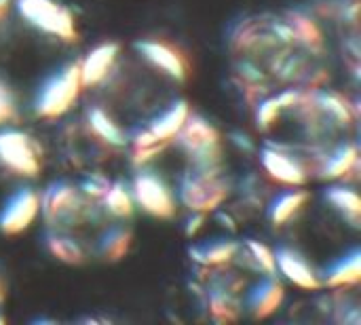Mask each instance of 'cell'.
Here are the masks:
<instances>
[{
  "label": "cell",
  "mask_w": 361,
  "mask_h": 325,
  "mask_svg": "<svg viewBox=\"0 0 361 325\" xmlns=\"http://www.w3.org/2000/svg\"><path fill=\"white\" fill-rule=\"evenodd\" d=\"M15 6L32 27L66 42L76 40L74 17L63 4L55 0H15Z\"/></svg>",
  "instance_id": "5"
},
{
  "label": "cell",
  "mask_w": 361,
  "mask_h": 325,
  "mask_svg": "<svg viewBox=\"0 0 361 325\" xmlns=\"http://www.w3.org/2000/svg\"><path fill=\"white\" fill-rule=\"evenodd\" d=\"M190 114V106L186 99H178L173 102L165 112H161L159 116H154L148 125V129L152 131V135L159 140V142H173L176 133L182 129V125L186 123Z\"/></svg>",
  "instance_id": "21"
},
{
  "label": "cell",
  "mask_w": 361,
  "mask_h": 325,
  "mask_svg": "<svg viewBox=\"0 0 361 325\" xmlns=\"http://www.w3.org/2000/svg\"><path fill=\"white\" fill-rule=\"evenodd\" d=\"M0 165L15 176L34 178L40 171V150L19 129H0Z\"/></svg>",
  "instance_id": "8"
},
{
  "label": "cell",
  "mask_w": 361,
  "mask_h": 325,
  "mask_svg": "<svg viewBox=\"0 0 361 325\" xmlns=\"http://www.w3.org/2000/svg\"><path fill=\"white\" fill-rule=\"evenodd\" d=\"M281 114V106L275 95H264L256 104V127L258 131H269Z\"/></svg>",
  "instance_id": "28"
},
{
  "label": "cell",
  "mask_w": 361,
  "mask_h": 325,
  "mask_svg": "<svg viewBox=\"0 0 361 325\" xmlns=\"http://www.w3.org/2000/svg\"><path fill=\"white\" fill-rule=\"evenodd\" d=\"M322 286L324 288H349L360 283L361 279V252L353 250L351 254L343 256L338 262H334L330 269L324 271V275H319Z\"/></svg>",
  "instance_id": "20"
},
{
  "label": "cell",
  "mask_w": 361,
  "mask_h": 325,
  "mask_svg": "<svg viewBox=\"0 0 361 325\" xmlns=\"http://www.w3.org/2000/svg\"><path fill=\"white\" fill-rule=\"evenodd\" d=\"M0 325H4V317L2 315H0Z\"/></svg>",
  "instance_id": "38"
},
{
  "label": "cell",
  "mask_w": 361,
  "mask_h": 325,
  "mask_svg": "<svg viewBox=\"0 0 361 325\" xmlns=\"http://www.w3.org/2000/svg\"><path fill=\"white\" fill-rule=\"evenodd\" d=\"M324 199L332 209H336L343 220H347L353 228H360L361 220V199L353 188L347 186H330L324 190Z\"/></svg>",
  "instance_id": "22"
},
{
  "label": "cell",
  "mask_w": 361,
  "mask_h": 325,
  "mask_svg": "<svg viewBox=\"0 0 361 325\" xmlns=\"http://www.w3.org/2000/svg\"><path fill=\"white\" fill-rule=\"evenodd\" d=\"M131 197L137 207H142L146 214L169 220L176 214V199L167 182L150 169H140L131 184Z\"/></svg>",
  "instance_id": "7"
},
{
  "label": "cell",
  "mask_w": 361,
  "mask_h": 325,
  "mask_svg": "<svg viewBox=\"0 0 361 325\" xmlns=\"http://www.w3.org/2000/svg\"><path fill=\"white\" fill-rule=\"evenodd\" d=\"M167 144L161 142V144H154V146H148V148H133V165H146L148 161H152L154 157H159L163 152Z\"/></svg>",
  "instance_id": "31"
},
{
  "label": "cell",
  "mask_w": 361,
  "mask_h": 325,
  "mask_svg": "<svg viewBox=\"0 0 361 325\" xmlns=\"http://www.w3.org/2000/svg\"><path fill=\"white\" fill-rule=\"evenodd\" d=\"M87 118H89V127H91V131L102 140V142H106L108 146H114V148H123L125 144H127V133L114 123V118L106 112V110H102V108H91L89 112H87Z\"/></svg>",
  "instance_id": "24"
},
{
  "label": "cell",
  "mask_w": 361,
  "mask_h": 325,
  "mask_svg": "<svg viewBox=\"0 0 361 325\" xmlns=\"http://www.w3.org/2000/svg\"><path fill=\"white\" fill-rule=\"evenodd\" d=\"M118 51H121L118 42H102L87 53V57L78 63L82 89L95 87L106 80V76L110 74V70L118 57Z\"/></svg>",
  "instance_id": "12"
},
{
  "label": "cell",
  "mask_w": 361,
  "mask_h": 325,
  "mask_svg": "<svg viewBox=\"0 0 361 325\" xmlns=\"http://www.w3.org/2000/svg\"><path fill=\"white\" fill-rule=\"evenodd\" d=\"M13 0H0V21L4 19V15L8 13V6H11Z\"/></svg>",
  "instance_id": "36"
},
{
  "label": "cell",
  "mask_w": 361,
  "mask_h": 325,
  "mask_svg": "<svg viewBox=\"0 0 361 325\" xmlns=\"http://www.w3.org/2000/svg\"><path fill=\"white\" fill-rule=\"evenodd\" d=\"M4 302V288H2V283H0V305Z\"/></svg>",
  "instance_id": "37"
},
{
  "label": "cell",
  "mask_w": 361,
  "mask_h": 325,
  "mask_svg": "<svg viewBox=\"0 0 361 325\" xmlns=\"http://www.w3.org/2000/svg\"><path fill=\"white\" fill-rule=\"evenodd\" d=\"M74 184L53 182L40 195V211L51 231L66 233L74 226H82L93 218V205Z\"/></svg>",
  "instance_id": "1"
},
{
  "label": "cell",
  "mask_w": 361,
  "mask_h": 325,
  "mask_svg": "<svg viewBox=\"0 0 361 325\" xmlns=\"http://www.w3.org/2000/svg\"><path fill=\"white\" fill-rule=\"evenodd\" d=\"M133 148H148V146H154V144H161L154 135H152V131L146 127V129H142V131H137L133 137ZM167 144V142H165Z\"/></svg>",
  "instance_id": "34"
},
{
  "label": "cell",
  "mask_w": 361,
  "mask_h": 325,
  "mask_svg": "<svg viewBox=\"0 0 361 325\" xmlns=\"http://www.w3.org/2000/svg\"><path fill=\"white\" fill-rule=\"evenodd\" d=\"M131 231L125 226H110L99 237V256L108 262H116L127 256L131 247Z\"/></svg>",
  "instance_id": "25"
},
{
  "label": "cell",
  "mask_w": 361,
  "mask_h": 325,
  "mask_svg": "<svg viewBox=\"0 0 361 325\" xmlns=\"http://www.w3.org/2000/svg\"><path fill=\"white\" fill-rule=\"evenodd\" d=\"M231 142H233L241 152H245V154H252V152L256 150L254 140H252L247 133H243V131H233V133H231Z\"/></svg>",
  "instance_id": "32"
},
{
  "label": "cell",
  "mask_w": 361,
  "mask_h": 325,
  "mask_svg": "<svg viewBox=\"0 0 361 325\" xmlns=\"http://www.w3.org/2000/svg\"><path fill=\"white\" fill-rule=\"evenodd\" d=\"M275 264H277V271L290 281L294 283L296 288L300 290H309V292H317L322 290V279L317 275V271L294 250L290 247H279L275 252Z\"/></svg>",
  "instance_id": "11"
},
{
  "label": "cell",
  "mask_w": 361,
  "mask_h": 325,
  "mask_svg": "<svg viewBox=\"0 0 361 325\" xmlns=\"http://www.w3.org/2000/svg\"><path fill=\"white\" fill-rule=\"evenodd\" d=\"M178 148L188 157L190 167L199 169H220L222 144L218 129L207 123L201 114H188L182 129L176 133Z\"/></svg>",
  "instance_id": "2"
},
{
  "label": "cell",
  "mask_w": 361,
  "mask_h": 325,
  "mask_svg": "<svg viewBox=\"0 0 361 325\" xmlns=\"http://www.w3.org/2000/svg\"><path fill=\"white\" fill-rule=\"evenodd\" d=\"M133 49L152 68L161 70L163 74H167L169 78H173L178 82H186V78H188V59L178 47H173V44H169L165 40L144 38V40H135Z\"/></svg>",
  "instance_id": "10"
},
{
  "label": "cell",
  "mask_w": 361,
  "mask_h": 325,
  "mask_svg": "<svg viewBox=\"0 0 361 325\" xmlns=\"http://www.w3.org/2000/svg\"><path fill=\"white\" fill-rule=\"evenodd\" d=\"M19 110H17V99L8 82L0 76V125L6 123H17Z\"/></svg>",
  "instance_id": "29"
},
{
  "label": "cell",
  "mask_w": 361,
  "mask_h": 325,
  "mask_svg": "<svg viewBox=\"0 0 361 325\" xmlns=\"http://www.w3.org/2000/svg\"><path fill=\"white\" fill-rule=\"evenodd\" d=\"M82 91L80 68L76 61L66 63L51 74L38 89L34 99V114L38 118H57L66 114Z\"/></svg>",
  "instance_id": "3"
},
{
  "label": "cell",
  "mask_w": 361,
  "mask_h": 325,
  "mask_svg": "<svg viewBox=\"0 0 361 325\" xmlns=\"http://www.w3.org/2000/svg\"><path fill=\"white\" fill-rule=\"evenodd\" d=\"M309 197V190H305L302 186H290L288 190L279 192L269 205V220L273 222V226L288 224L307 205Z\"/></svg>",
  "instance_id": "19"
},
{
  "label": "cell",
  "mask_w": 361,
  "mask_h": 325,
  "mask_svg": "<svg viewBox=\"0 0 361 325\" xmlns=\"http://www.w3.org/2000/svg\"><path fill=\"white\" fill-rule=\"evenodd\" d=\"M205 218H207V214H201V211H192V216L186 220V226H184V235L188 237V239H192V237H197V233L203 228V222H205Z\"/></svg>",
  "instance_id": "33"
},
{
  "label": "cell",
  "mask_w": 361,
  "mask_h": 325,
  "mask_svg": "<svg viewBox=\"0 0 361 325\" xmlns=\"http://www.w3.org/2000/svg\"><path fill=\"white\" fill-rule=\"evenodd\" d=\"M237 250H239V243L233 239H214L209 243L192 245L188 250V256L205 269H218V266L233 262Z\"/></svg>",
  "instance_id": "17"
},
{
  "label": "cell",
  "mask_w": 361,
  "mask_h": 325,
  "mask_svg": "<svg viewBox=\"0 0 361 325\" xmlns=\"http://www.w3.org/2000/svg\"><path fill=\"white\" fill-rule=\"evenodd\" d=\"M309 97L332 131H345L353 125L355 114H353L349 102L345 97H341L338 93L322 89V91H309Z\"/></svg>",
  "instance_id": "13"
},
{
  "label": "cell",
  "mask_w": 361,
  "mask_h": 325,
  "mask_svg": "<svg viewBox=\"0 0 361 325\" xmlns=\"http://www.w3.org/2000/svg\"><path fill=\"white\" fill-rule=\"evenodd\" d=\"M133 197L131 190L127 188V184L123 180L110 182L104 199H102V209L114 218H129L133 214Z\"/></svg>",
  "instance_id": "26"
},
{
  "label": "cell",
  "mask_w": 361,
  "mask_h": 325,
  "mask_svg": "<svg viewBox=\"0 0 361 325\" xmlns=\"http://www.w3.org/2000/svg\"><path fill=\"white\" fill-rule=\"evenodd\" d=\"M216 218H218L220 222H224V224H222L224 228H228V231H233V233L237 231V226H235V222H233V218H231L228 214H224V211H218V216H216Z\"/></svg>",
  "instance_id": "35"
},
{
  "label": "cell",
  "mask_w": 361,
  "mask_h": 325,
  "mask_svg": "<svg viewBox=\"0 0 361 325\" xmlns=\"http://www.w3.org/2000/svg\"><path fill=\"white\" fill-rule=\"evenodd\" d=\"M286 290L275 275H264L260 283H256L247 294V311L254 319L271 317L283 302Z\"/></svg>",
  "instance_id": "14"
},
{
  "label": "cell",
  "mask_w": 361,
  "mask_h": 325,
  "mask_svg": "<svg viewBox=\"0 0 361 325\" xmlns=\"http://www.w3.org/2000/svg\"><path fill=\"white\" fill-rule=\"evenodd\" d=\"M269 57V70L271 74L283 82V85H294L300 82L305 78H311V68H309V59L302 53H294L290 47H279L277 51H273Z\"/></svg>",
  "instance_id": "15"
},
{
  "label": "cell",
  "mask_w": 361,
  "mask_h": 325,
  "mask_svg": "<svg viewBox=\"0 0 361 325\" xmlns=\"http://www.w3.org/2000/svg\"><path fill=\"white\" fill-rule=\"evenodd\" d=\"M38 214H40V195L32 188H19L4 201L0 209V233L8 237L19 235L32 226Z\"/></svg>",
  "instance_id": "9"
},
{
  "label": "cell",
  "mask_w": 361,
  "mask_h": 325,
  "mask_svg": "<svg viewBox=\"0 0 361 325\" xmlns=\"http://www.w3.org/2000/svg\"><path fill=\"white\" fill-rule=\"evenodd\" d=\"M233 262H239L243 269L260 275H277V264H275V252H271L264 243L256 239H247L243 245H239Z\"/></svg>",
  "instance_id": "18"
},
{
  "label": "cell",
  "mask_w": 361,
  "mask_h": 325,
  "mask_svg": "<svg viewBox=\"0 0 361 325\" xmlns=\"http://www.w3.org/2000/svg\"><path fill=\"white\" fill-rule=\"evenodd\" d=\"M47 250H49V254H51L55 260H59V262H63V264H68V266H80V264H85V260H87L85 247H82L76 239L68 237L66 233L51 231V233L47 235Z\"/></svg>",
  "instance_id": "23"
},
{
  "label": "cell",
  "mask_w": 361,
  "mask_h": 325,
  "mask_svg": "<svg viewBox=\"0 0 361 325\" xmlns=\"http://www.w3.org/2000/svg\"><path fill=\"white\" fill-rule=\"evenodd\" d=\"M286 17L294 27L296 44H302V47H307L311 51L322 49V30H319V25L315 23L313 17H309L302 11H288Z\"/></svg>",
  "instance_id": "27"
},
{
  "label": "cell",
  "mask_w": 361,
  "mask_h": 325,
  "mask_svg": "<svg viewBox=\"0 0 361 325\" xmlns=\"http://www.w3.org/2000/svg\"><path fill=\"white\" fill-rule=\"evenodd\" d=\"M108 186H110V180H108L106 176H102V173H89V176L80 182L78 190H80L89 201H95V203H97V201L104 199Z\"/></svg>",
  "instance_id": "30"
},
{
  "label": "cell",
  "mask_w": 361,
  "mask_h": 325,
  "mask_svg": "<svg viewBox=\"0 0 361 325\" xmlns=\"http://www.w3.org/2000/svg\"><path fill=\"white\" fill-rule=\"evenodd\" d=\"M260 165L273 182L286 186H305L311 176L305 159L294 154V146L288 144L267 142L260 148Z\"/></svg>",
  "instance_id": "6"
},
{
  "label": "cell",
  "mask_w": 361,
  "mask_h": 325,
  "mask_svg": "<svg viewBox=\"0 0 361 325\" xmlns=\"http://www.w3.org/2000/svg\"><path fill=\"white\" fill-rule=\"evenodd\" d=\"M228 195V186L220 176V169L190 167L180 180V201L190 211L209 214L216 211Z\"/></svg>",
  "instance_id": "4"
},
{
  "label": "cell",
  "mask_w": 361,
  "mask_h": 325,
  "mask_svg": "<svg viewBox=\"0 0 361 325\" xmlns=\"http://www.w3.org/2000/svg\"><path fill=\"white\" fill-rule=\"evenodd\" d=\"M357 161H360L357 146L353 142H343L334 150L322 157L317 173L322 180H341L357 169Z\"/></svg>",
  "instance_id": "16"
}]
</instances>
